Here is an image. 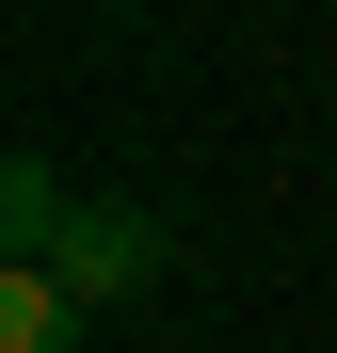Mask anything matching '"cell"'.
Masks as SVG:
<instances>
[{
  "instance_id": "2",
  "label": "cell",
  "mask_w": 337,
  "mask_h": 353,
  "mask_svg": "<svg viewBox=\"0 0 337 353\" xmlns=\"http://www.w3.org/2000/svg\"><path fill=\"white\" fill-rule=\"evenodd\" d=\"M65 209H81V193H65V176H48L32 145L0 161V241H17V273H48V257H65Z\"/></svg>"
},
{
  "instance_id": "1",
  "label": "cell",
  "mask_w": 337,
  "mask_h": 353,
  "mask_svg": "<svg viewBox=\"0 0 337 353\" xmlns=\"http://www.w3.org/2000/svg\"><path fill=\"white\" fill-rule=\"evenodd\" d=\"M161 257H177V241H161V209H129V193H81V209H65V257H48V273H65L81 305H145V289H161Z\"/></svg>"
},
{
  "instance_id": "3",
  "label": "cell",
  "mask_w": 337,
  "mask_h": 353,
  "mask_svg": "<svg viewBox=\"0 0 337 353\" xmlns=\"http://www.w3.org/2000/svg\"><path fill=\"white\" fill-rule=\"evenodd\" d=\"M81 337H96V305L65 273H0V353H81Z\"/></svg>"
}]
</instances>
